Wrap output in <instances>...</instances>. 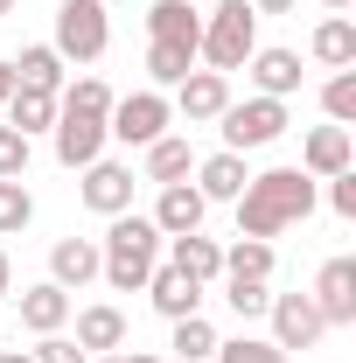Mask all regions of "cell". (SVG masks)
I'll return each mask as SVG.
<instances>
[{
    "label": "cell",
    "mask_w": 356,
    "mask_h": 363,
    "mask_svg": "<svg viewBox=\"0 0 356 363\" xmlns=\"http://www.w3.org/2000/svg\"><path fill=\"white\" fill-rule=\"evenodd\" d=\"M314 217V175L301 168H266V175L245 182V196H238V238H279V230L308 224Z\"/></svg>",
    "instance_id": "6da1fadb"
},
{
    "label": "cell",
    "mask_w": 356,
    "mask_h": 363,
    "mask_svg": "<svg viewBox=\"0 0 356 363\" xmlns=\"http://www.w3.org/2000/svg\"><path fill=\"white\" fill-rule=\"evenodd\" d=\"M161 230H154V217H112V230H105V245H98V279L112 286V294H140L147 286V272L161 266Z\"/></svg>",
    "instance_id": "7a4b0ae2"
},
{
    "label": "cell",
    "mask_w": 356,
    "mask_h": 363,
    "mask_svg": "<svg viewBox=\"0 0 356 363\" xmlns=\"http://www.w3.org/2000/svg\"><path fill=\"white\" fill-rule=\"evenodd\" d=\"M252 49H259V14H252L245 0H217V7L203 14V43H196V56H203L217 77H230V70H245Z\"/></svg>",
    "instance_id": "3957f363"
},
{
    "label": "cell",
    "mask_w": 356,
    "mask_h": 363,
    "mask_svg": "<svg viewBox=\"0 0 356 363\" xmlns=\"http://www.w3.org/2000/svg\"><path fill=\"white\" fill-rule=\"evenodd\" d=\"M56 56L63 63H98L112 49V21H105V0H56Z\"/></svg>",
    "instance_id": "277c9868"
},
{
    "label": "cell",
    "mask_w": 356,
    "mask_h": 363,
    "mask_svg": "<svg viewBox=\"0 0 356 363\" xmlns=\"http://www.w3.org/2000/svg\"><path fill=\"white\" fill-rule=\"evenodd\" d=\"M168 119H175V105H168L161 91H133V98H112V112H105V133L126 140V147H154V140L168 133Z\"/></svg>",
    "instance_id": "5b68a950"
},
{
    "label": "cell",
    "mask_w": 356,
    "mask_h": 363,
    "mask_svg": "<svg viewBox=\"0 0 356 363\" xmlns=\"http://www.w3.org/2000/svg\"><path fill=\"white\" fill-rule=\"evenodd\" d=\"M279 133H287V98H245V105H223V147H230V154L272 147Z\"/></svg>",
    "instance_id": "8992f818"
},
{
    "label": "cell",
    "mask_w": 356,
    "mask_h": 363,
    "mask_svg": "<svg viewBox=\"0 0 356 363\" xmlns=\"http://www.w3.org/2000/svg\"><path fill=\"white\" fill-rule=\"evenodd\" d=\"M49 133H56V161H63V168H91V161H105V112H77V105H63V98H56V126H49Z\"/></svg>",
    "instance_id": "52a82bcc"
},
{
    "label": "cell",
    "mask_w": 356,
    "mask_h": 363,
    "mask_svg": "<svg viewBox=\"0 0 356 363\" xmlns=\"http://www.w3.org/2000/svg\"><path fill=\"white\" fill-rule=\"evenodd\" d=\"M77 196H84V210H98V217H126L133 210V168L126 161H91V168H77Z\"/></svg>",
    "instance_id": "ba28073f"
},
{
    "label": "cell",
    "mask_w": 356,
    "mask_h": 363,
    "mask_svg": "<svg viewBox=\"0 0 356 363\" xmlns=\"http://www.w3.org/2000/svg\"><path fill=\"white\" fill-rule=\"evenodd\" d=\"M314 315L328 321V328H350L356 321V259H328V266L314 272Z\"/></svg>",
    "instance_id": "9c48e42d"
},
{
    "label": "cell",
    "mask_w": 356,
    "mask_h": 363,
    "mask_svg": "<svg viewBox=\"0 0 356 363\" xmlns=\"http://www.w3.org/2000/svg\"><path fill=\"white\" fill-rule=\"evenodd\" d=\"M266 315H272V342H279V350H314V342L328 335V321L314 315L308 294H272Z\"/></svg>",
    "instance_id": "30bf717a"
},
{
    "label": "cell",
    "mask_w": 356,
    "mask_h": 363,
    "mask_svg": "<svg viewBox=\"0 0 356 363\" xmlns=\"http://www.w3.org/2000/svg\"><path fill=\"white\" fill-rule=\"evenodd\" d=\"M223 105H230V77H217V70H189V77L175 84V112L189 119V126L223 119Z\"/></svg>",
    "instance_id": "8fae6325"
},
{
    "label": "cell",
    "mask_w": 356,
    "mask_h": 363,
    "mask_svg": "<svg viewBox=\"0 0 356 363\" xmlns=\"http://www.w3.org/2000/svg\"><path fill=\"white\" fill-rule=\"evenodd\" d=\"M343 168H356V140H350V126H314V133L301 140V175L328 182V175H343Z\"/></svg>",
    "instance_id": "7c38bea8"
},
{
    "label": "cell",
    "mask_w": 356,
    "mask_h": 363,
    "mask_svg": "<svg viewBox=\"0 0 356 363\" xmlns=\"http://www.w3.org/2000/svg\"><path fill=\"white\" fill-rule=\"evenodd\" d=\"M140 294L154 301V315H168V321H182V315H203V286H196V279H189L182 266H154Z\"/></svg>",
    "instance_id": "4fadbf2b"
},
{
    "label": "cell",
    "mask_w": 356,
    "mask_h": 363,
    "mask_svg": "<svg viewBox=\"0 0 356 363\" xmlns=\"http://www.w3.org/2000/svg\"><path fill=\"white\" fill-rule=\"evenodd\" d=\"M49 279L63 294H84L91 279H98V238H56L49 245Z\"/></svg>",
    "instance_id": "5bb4252c"
},
{
    "label": "cell",
    "mask_w": 356,
    "mask_h": 363,
    "mask_svg": "<svg viewBox=\"0 0 356 363\" xmlns=\"http://www.w3.org/2000/svg\"><path fill=\"white\" fill-rule=\"evenodd\" d=\"M189 175H196V196H203V203H238L245 182H252V168H245V154L223 147V154H210V161H196Z\"/></svg>",
    "instance_id": "9a60e30c"
},
{
    "label": "cell",
    "mask_w": 356,
    "mask_h": 363,
    "mask_svg": "<svg viewBox=\"0 0 356 363\" xmlns=\"http://www.w3.org/2000/svg\"><path fill=\"white\" fill-rule=\"evenodd\" d=\"M147 43L196 49V43H203V14H196V0H154V7H147Z\"/></svg>",
    "instance_id": "2e32d148"
},
{
    "label": "cell",
    "mask_w": 356,
    "mask_h": 363,
    "mask_svg": "<svg viewBox=\"0 0 356 363\" xmlns=\"http://www.w3.org/2000/svg\"><path fill=\"white\" fill-rule=\"evenodd\" d=\"M245 77L259 84V98H294L301 91V56L294 49H252L245 56Z\"/></svg>",
    "instance_id": "e0dca14e"
},
{
    "label": "cell",
    "mask_w": 356,
    "mask_h": 363,
    "mask_svg": "<svg viewBox=\"0 0 356 363\" xmlns=\"http://www.w3.org/2000/svg\"><path fill=\"white\" fill-rule=\"evenodd\" d=\"M203 210H210V203H203L189 182H168L161 203H154V230H161V238H189V230H203Z\"/></svg>",
    "instance_id": "ac0fdd59"
},
{
    "label": "cell",
    "mask_w": 356,
    "mask_h": 363,
    "mask_svg": "<svg viewBox=\"0 0 356 363\" xmlns=\"http://www.w3.org/2000/svg\"><path fill=\"white\" fill-rule=\"evenodd\" d=\"M168 266H182L196 286H217V279H223V245H217V238H203V230L168 238Z\"/></svg>",
    "instance_id": "d6986e66"
},
{
    "label": "cell",
    "mask_w": 356,
    "mask_h": 363,
    "mask_svg": "<svg viewBox=\"0 0 356 363\" xmlns=\"http://www.w3.org/2000/svg\"><path fill=\"white\" fill-rule=\"evenodd\" d=\"M77 350L84 357H112V350H126V315L112 308V301H98L77 315Z\"/></svg>",
    "instance_id": "ffe728a7"
},
{
    "label": "cell",
    "mask_w": 356,
    "mask_h": 363,
    "mask_svg": "<svg viewBox=\"0 0 356 363\" xmlns=\"http://www.w3.org/2000/svg\"><path fill=\"white\" fill-rule=\"evenodd\" d=\"M70 321V294L56 286V279H43V286H28L21 294V328H35V335H56Z\"/></svg>",
    "instance_id": "44dd1931"
},
{
    "label": "cell",
    "mask_w": 356,
    "mask_h": 363,
    "mask_svg": "<svg viewBox=\"0 0 356 363\" xmlns=\"http://www.w3.org/2000/svg\"><path fill=\"white\" fill-rule=\"evenodd\" d=\"M7 126L21 140H35L56 126V91H28V84H14V98H7Z\"/></svg>",
    "instance_id": "7402d4cb"
},
{
    "label": "cell",
    "mask_w": 356,
    "mask_h": 363,
    "mask_svg": "<svg viewBox=\"0 0 356 363\" xmlns=\"http://www.w3.org/2000/svg\"><path fill=\"white\" fill-rule=\"evenodd\" d=\"M308 49H314V63H328V70H356V21L350 14H328Z\"/></svg>",
    "instance_id": "603a6c76"
},
{
    "label": "cell",
    "mask_w": 356,
    "mask_h": 363,
    "mask_svg": "<svg viewBox=\"0 0 356 363\" xmlns=\"http://www.w3.org/2000/svg\"><path fill=\"white\" fill-rule=\"evenodd\" d=\"M147 154V182H189V168H196V154H189V140H175V133H161L154 147H140Z\"/></svg>",
    "instance_id": "cb8c5ba5"
},
{
    "label": "cell",
    "mask_w": 356,
    "mask_h": 363,
    "mask_svg": "<svg viewBox=\"0 0 356 363\" xmlns=\"http://www.w3.org/2000/svg\"><path fill=\"white\" fill-rule=\"evenodd\" d=\"M14 84H28V91H63V56H56L49 43L21 49V56H14Z\"/></svg>",
    "instance_id": "d4e9b609"
},
{
    "label": "cell",
    "mask_w": 356,
    "mask_h": 363,
    "mask_svg": "<svg viewBox=\"0 0 356 363\" xmlns=\"http://www.w3.org/2000/svg\"><path fill=\"white\" fill-rule=\"evenodd\" d=\"M223 279H272V245L266 238H238L223 252Z\"/></svg>",
    "instance_id": "484cf974"
},
{
    "label": "cell",
    "mask_w": 356,
    "mask_h": 363,
    "mask_svg": "<svg viewBox=\"0 0 356 363\" xmlns=\"http://www.w3.org/2000/svg\"><path fill=\"white\" fill-rule=\"evenodd\" d=\"M196 70V49H175V43H147V77H154V91L161 84H182Z\"/></svg>",
    "instance_id": "4316f807"
},
{
    "label": "cell",
    "mask_w": 356,
    "mask_h": 363,
    "mask_svg": "<svg viewBox=\"0 0 356 363\" xmlns=\"http://www.w3.org/2000/svg\"><path fill=\"white\" fill-rule=\"evenodd\" d=\"M168 350H175L182 363H203V357H217V328H210L203 315H182V321H175V342H168Z\"/></svg>",
    "instance_id": "83f0119b"
},
{
    "label": "cell",
    "mask_w": 356,
    "mask_h": 363,
    "mask_svg": "<svg viewBox=\"0 0 356 363\" xmlns=\"http://www.w3.org/2000/svg\"><path fill=\"white\" fill-rule=\"evenodd\" d=\"M321 112H328V126H350L356 119V70H335L321 84Z\"/></svg>",
    "instance_id": "f1b7e54d"
},
{
    "label": "cell",
    "mask_w": 356,
    "mask_h": 363,
    "mask_svg": "<svg viewBox=\"0 0 356 363\" xmlns=\"http://www.w3.org/2000/svg\"><path fill=\"white\" fill-rule=\"evenodd\" d=\"M35 217V196L21 189V182H0V238H21Z\"/></svg>",
    "instance_id": "f546056e"
},
{
    "label": "cell",
    "mask_w": 356,
    "mask_h": 363,
    "mask_svg": "<svg viewBox=\"0 0 356 363\" xmlns=\"http://www.w3.org/2000/svg\"><path fill=\"white\" fill-rule=\"evenodd\" d=\"M223 301H230V315L252 321V315L272 308V286H266V279H223Z\"/></svg>",
    "instance_id": "4dcf8cb0"
},
{
    "label": "cell",
    "mask_w": 356,
    "mask_h": 363,
    "mask_svg": "<svg viewBox=\"0 0 356 363\" xmlns=\"http://www.w3.org/2000/svg\"><path fill=\"white\" fill-rule=\"evenodd\" d=\"M217 363H287V350L266 335H238V342H217Z\"/></svg>",
    "instance_id": "1f68e13d"
},
{
    "label": "cell",
    "mask_w": 356,
    "mask_h": 363,
    "mask_svg": "<svg viewBox=\"0 0 356 363\" xmlns=\"http://www.w3.org/2000/svg\"><path fill=\"white\" fill-rule=\"evenodd\" d=\"M56 98L77 105V112H112V84H105V77H77V84H63Z\"/></svg>",
    "instance_id": "d6a6232c"
},
{
    "label": "cell",
    "mask_w": 356,
    "mask_h": 363,
    "mask_svg": "<svg viewBox=\"0 0 356 363\" xmlns=\"http://www.w3.org/2000/svg\"><path fill=\"white\" fill-rule=\"evenodd\" d=\"M21 175H28V140L14 126H0V182H21Z\"/></svg>",
    "instance_id": "836d02e7"
},
{
    "label": "cell",
    "mask_w": 356,
    "mask_h": 363,
    "mask_svg": "<svg viewBox=\"0 0 356 363\" xmlns=\"http://www.w3.org/2000/svg\"><path fill=\"white\" fill-rule=\"evenodd\" d=\"M28 357H35V363H91L84 350H77V335H63V328H56V335H43Z\"/></svg>",
    "instance_id": "e575fe53"
},
{
    "label": "cell",
    "mask_w": 356,
    "mask_h": 363,
    "mask_svg": "<svg viewBox=\"0 0 356 363\" xmlns=\"http://www.w3.org/2000/svg\"><path fill=\"white\" fill-rule=\"evenodd\" d=\"M328 210H335V217H356V168L328 175Z\"/></svg>",
    "instance_id": "d590c367"
},
{
    "label": "cell",
    "mask_w": 356,
    "mask_h": 363,
    "mask_svg": "<svg viewBox=\"0 0 356 363\" xmlns=\"http://www.w3.org/2000/svg\"><path fill=\"white\" fill-rule=\"evenodd\" d=\"M245 7H252V14H287L294 0H245Z\"/></svg>",
    "instance_id": "8d00e7d4"
},
{
    "label": "cell",
    "mask_w": 356,
    "mask_h": 363,
    "mask_svg": "<svg viewBox=\"0 0 356 363\" xmlns=\"http://www.w3.org/2000/svg\"><path fill=\"white\" fill-rule=\"evenodd\" d=\"M14 98V63H0V105Z\"/></svg>",
    "instance_id": "74e56055"
},
{
    "label": "cell",
    "mask_w": 356,
    "mask_h": 363,
    "mask_svg": "<svg viewBox=\"0 0 356 363\" xmlns=\"http://www.w3.org/2000/svg\"><path fill=\"white\" fill-rule=\"evenodd\" d=\"M14 294V266H7V252H0V301Z\"/></svg>",
    "instance_id": "f35d334b"
},
{
    "label": "cell",
    "mask_w": 356,
    "mask_h": 363,
    "mask_svg": "<svg viewBox=\"0 0 356 363\" xmlns=\"http://www.w3.org/2000/svg\"><path fill=\"white\" fill-rule=\"evenodd\" d=\"M0 363H35V357H28V350H0Z\"/></svg>",
    "instance_id": "ab89813d"
},
{
    "label": "cell",
    "mask_w": 356,
    "mask_h": 363,
    "mask_svg": "<svg viewBox=\"0 0 356 363\" xmlns=\"http://www.w3.org/2000/svg\"><path fill=\"white\" fill-rule=\"evenodd\" d=\"M321 7H328V14H350V7H356V0H321Z\"/></svg>",
    "instance_id": "60d3db41"
},
{
    "label": "cell",
    "mask_w": 356,
    "mask_h": 363,
    "mask_svg": "<svg viewBox=\"0 0 356 363\" xmlns=\"http://www.w3.org/2000/svg\"><path fill=\"white\" fill-rule=\"evenodd\" d=\"M119 363H161V357H147V350H140V357H119Z\"/></svg>",
    "instance_id": "b9f144b4"
},
{
    "label": "cell",
    "mask_w": 356,
    "mask_h": 363,
    "mask_svg": "<svg viewBox=\"0 0 356 363\" xmlns=\"http://www.w3.org/2000/svg\"><path fill=\"white\" fill-rule=\"evenodd\" d=\"M7 14H14V0H0V21H7Z\"/></svg>",
    "instance_id": "7bdbcfd3"
},
{
    "label": "cell",
    "mask_w": 356,
    "mask_h": 363,
    "mask_svg": "<svg viewBox=\"0 0 356 363\" xmlns=\"http://www.w3.org/2000/svg\"><path fill=\"white\" fill-rule=\"evenodd\" d=\"M91 363H119V357H91Z\"/></svg>",
    "instance_id": "ee69618b"
}]
</instances>
